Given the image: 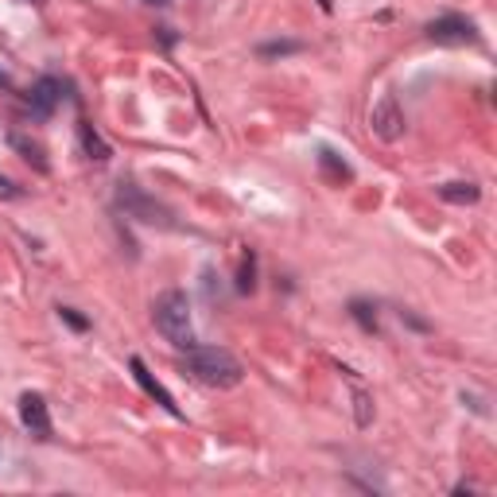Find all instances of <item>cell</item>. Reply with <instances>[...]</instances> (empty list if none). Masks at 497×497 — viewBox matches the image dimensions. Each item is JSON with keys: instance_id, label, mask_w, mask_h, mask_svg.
Segmentation results:
<instances>
[{"instance_id": "6da1fadb", "label": "cell", "mask_w": 497, "mask_h": 497, "mask_svg": "<svg viewBox=\"0 0 497 497\" xmlns=\"http://www.w3.org/2000/svg\"><path fill=\"white\" fill-rule=\"evenodd\" d=\"M187 373L210 389H233L241 381V362L233 357L229 350H218V346H190L187 350Z\"/></svg>"}, {"instance_id": "7a4b0ae2", "label": "cell", "mask_w": 497, "mask_h": 497, "mask_svg": "<svg viewBox=\"0 0 497 497\" xmlns=\"http://www.w3.org/2000/svg\"><path fill=\"white\" fill-rule=\"evenodd\" d=\"M151 319H156V330L163 338L171 342L179 350H190L195 346V326H190V303L183 292H163L156 299V307H151Z\"/></svg>"}, {"instance_id": "3957f363", "label": "cell", "mask_w": 497, "mask_h": 497, "mask_svg": "<svg viewBox=\"0 0 497 497\" xmlns=\"http://www.w3.org/2000/svg\"><path fill=\"white\" fill-rule=\"evenodd\" d=\"M427 39L447 44V47H463V44H478V32H474V24L463 16H439L427 24Z\"/></svg>"}, {"instance_id": "277c9868", "label": "cell", "mask_w": 497, "mask_h": 497, "mask_svg": "<svg viewBox=\"0 0 497 497\" xmlns=\"http://www.w3.org/2000/svg\"><path fill=\"white\" fill-rule=\"evenodd\" d=\"M369 129L381 136V141H400V132H404V113H400V105L393 93H385V98L373 105L369 113Z\"/></svg>"}, {"instance_id": "5b68a950", "label": "cell", "mask_w": 497, "mask_h": 497, "mask_svg": "<svg viewBox=\"0 0 497 497\" xmlns=\"http://www.w3.org/2000/svg\"><path fill=\"white\" fill-rule=\"evenodd\" d=\"M20 420L27 432L35 435H51V416H47V400L39 393H24L20 396Z\"/></svg>"}, {"instance_id": "8992f818", "label": "cell", "mask_w": 497, "mask_h": 497, "mask_svg": "<svg viewBox=\"0 0 497 497\" xmlns=\"http://www.w3.org/2000/svg\"><path fill=\"white\" fill-rule=\"evenodd\" d=\"M129 365H132V377H136V385H141V389H144V393H148L151 400H160V404L168 408L171 416H183V412H179V404H175V396H171L168 389H163V385H160L156 377H151V373H148V365L141 362V357H132Z\"/></svg>"}, {"instance_id": "52a82bcc", "label": "cell", "mask_w": 497, "mask_h": 497, "mask_svg": "<svg viewBox=\"0 0 497 497\" xmlns=\"http://www.w3.org/2000/svg\"><path fill=\"white\" fill-rule=\"evenodd\" d=\"M63 98V82H54V78H39L32 93H27V105H32V113L39 117H51L54 113V105H59Z\"/></svg>"}, {"instance_id": "ba28073f", "label": "cell", "mask_w": 497, "mask_h": 497, "mask_svg": "<svg viewBox=\"0 0 497 497\" xmlns=\"http://www.w3.org/2000/svg\"><path fill=\"white\" fill-rule=\"evenodd\" d=\"M121 206H129L132 214H141V222H163V210H160V206H151L148 199H141L132 187L121 190Z\"/></svg>"}, {"instance_id": "9c48e42d", "label": "cell", "mask_w": 497, "mask_h": 497, "mask_svg": "<svg viewBox=\"0 0 497 497\" xmlns=\"http://www.w3.org/2000/svg\"><path fill=\"white\" fill-rule=\"evenodd\" d=\"M78 136H82V148H86L90 151V160H109V156H113V151H109V144L102 141V136L98 132H93V124H86V121H82L78 124Z\"/></svg>"}, {"instance_id": "30bf717a", "label": "cell", "mask_w": 497, "mask_h": 497, "mask_svg": "<svg viewBox=\"0 0 497 497\" xmlns=\"http://www.w3.org/2000/svg\"><path fill=\"white\" fill-rule=\"evenodd\" d=\"M319 163H323V171H326V179H330V183H346V179L354 175L350 168H346V163H342L338 156H335V151H330V148H323L319 151Z\"/></svg>"}, {"instance_id": "8fae6325", "label": "cell", "mask_w": 497, "mask_h": 497, "mask_svg": "<svg viewBox=\"0 0 497 497\" xmlns=\"http://www.w3.org/2000/svg\"><path fill=\"white\" fill-rule=\"evenodd\" d=\"M439 195H443L447 202L466 206V202H478V199H482V190H478L474 183H447V187H439Z\"/></svg>"}, {"instance_id": "7c38bea8", "label": "cell", "mask_w": 497, "mask_h": 497, "mask_svg": "<svg viewBox=\"0 0 497 497\" xmlns=\"http://www.w3.org/2000/svg\"><path fill=\"white\" fill-rule=\"evenodd\" d=\"M253 276H257V260H253V253H248L245 260H241V272H238V292H253V287H257V280H253Z\"/></svg>"}, {"instance_id": "4fadbf2b", "label": "cell", "mask_w": 497, "mask_h": 497, "mask_svg": "<svg viewBox=\"0 0 497 497\" xmlns=\"http://www.w3.org/2000/svg\"><path fill=\"white\" fill-rule=\"evenodd\" d=\"M350 315H354V319L362 323L365 330H377V311H373L369 303H362V299H357V303H350Z\"/></svg>"}, {"instance_id": "5bb4252c", "label": "cell", "mask_w": 497, "mask_h": 497, "mask_svg": "<svg viewBox=\"0 0 497 497\" xmlns=\"http://www.w3.org/2000/svg\"><path fill=\"white\" fill-rule=\"evenodd\" d=\"M12 144H16V148L24 151V156H27V160H35V163H39V168H47V160H44V148H39V144H32V141H24V136H12Z\"/></svg>"}, {"instance_id": "9a60e30c", "label": "cell", "mask_w": 497, "mask_h": 497, "mask_svg": "<svg viewBox=\"0 0 497 497\" xmlns=\"http://www.w3.org/2000/svg\"><path fill=\"white\" fill-rule=\"evenodd\" d=\"M59 315H63V319H66V323H71L74 330H86V326H90V323H86V319H82V315H78L74 307H59Z\"/></svg>"}, {"instance_id": "2e32d148", "label": "cell", "mask_w": 497, "mask_h": 497, "mask_svg": "<svg viewBox=\"0 0 497 497\" xmlns=\"http://www.w3.org/2000/svg\"><path fill=\"white\" fill-rule=\"evenodd\" d=\"M292 51H299V44H265L260 47V54H292Z\"/></svg>"}, {"instance_id": "e0dca14e", "label": "cell", "mask_w": 497, "mask_h": 497, "mask_svg": "<svg viewBox=\"0 0 497 497\" xmlns=\"http://www.w3.org/2000/svg\"><path fill=\"white\" fill-rule=\"evenodd\" d=\"M0 199H20V187L12 183V179L0 175Z\"/></svg>"}, {"instance_id": "ac0fdd59", "label": "cell", "mask_w": 497, "mask_h": 497, "mask_svg": "<svg viewBox=\"0 0 497 497\" xmlns=\"http://www.w3.org/2000/svg\"><path fill=\"white\" fill-rule=\"evenodd\" d=\"M354 400H357V420L369 424V396H365V393H357Z\"/></svg>"}, {"instance_id": "d6986e66", "label": "cell", "mask_w": 497, "mask_h": 497, "mask_svg": "<svg viewBox=\"0 0 497 497\" xmlns=\"http://www.w3.org/2000/svg\"><path fill=\"white\" fill-rule=\"evenodd\" d=\"M144 5H168V0H144Z\"/></svg>"}, {"instance_id": "ffe728a7", "label": "cell", "mask_w": 497, "mask_h": 497, "mask_svg": "<svg viewBox=\"0 0 497 497\" xmlns=\"http://www.w3.org/2000/svg\"><path fill=\"white\" fill-rule=\"evenodd\" d=\"M0 86H8V82H5V74H0Z\"/></svg>"}]
</instances>
